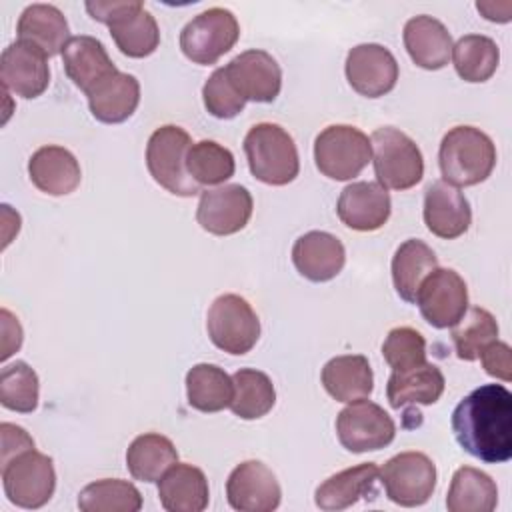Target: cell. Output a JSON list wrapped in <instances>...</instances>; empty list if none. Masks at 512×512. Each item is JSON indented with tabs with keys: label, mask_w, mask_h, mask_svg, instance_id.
<instances>
[{
	"label": "cell",
	"mask_w": 512,
	"mask_h": 512,
	"mask_svg": "<svg viewBox=\"0 0 512 512\" xmlns=\"http://www.w3.org/2000/svg\"><path fill=\"white\" fill-rule=\"evenodd\" d=\"M378 466L374 462H362L358 466L340 470L326 478L314 492V502L320 510L334 512L344 510L364 498L376 496Z\"/></svg>",
	"instance_id": "7402d4cb"
},
{
	"label": "cell",
	"mask_w": 512,
	"mask_h": 512,
	"mask_svg": "<svg viewBox=\"0 0 512 512\" xmlns=\"http://www.w3.org/2000/svg\"><path fill=\"white\" fill-rule=\"evenodd\" d=\"M452 60L458 76L466 82H486L498 68L500 50L482 34H466L452 46Z\"/></svg>",
	"instance_id": "d590c367"
},
{
	"label": "cell",
	"mask_w": 512,
	"mask_h": 512,
	"mask_svg": "<svg viewBox=\"0 0 512 512\" xmlns=\"http://www.w3.org/2000/svg\"><path fill=\"white\" fill-rule=\"evenodd\" d=\"M2 360L12 356L20 344H22V328L18 324V318H14L6 308L2 310Z\"/></svg>",
	"instance_id": "f6af8a7d"
},
{
	"label": "cell",
	"mask_w": 512,
	"mask_h": 512,
	"mask_svg": "<svg viewBox=\"0 0 512 512\" xmlns=\"http://www.w3.org/2000/svg\"><path fill=\"white\" fill-rule=\"evenodd\" d=\"M88 14L110 28L118 50L128 58H146L160 44L154 16L138 0L86 2Z\"/></svg>",
	"instance_id": "277c9868"
},
{
	"label": "cell",
	"mask_w": 512,
	"mask_h": 512,
	"mask_svg": "<svg viewBox=\"0 0 512 512\" xmlns=\"http://www.w3.org/2000/svg\"><path fill=\"white\" fill-rule=\"evenodd\" d=\"M476 8L492 22H508L512 18V2H476Z\"/></svg>",
	"instance_id": "bcb514c9"
},
{
	"label": "cell",
	"mask_w": 512,
	"mask_h": 512,
	"mask_svg": "<svg viewBox=\"0 0 512 512\" xmlns=\"http://www.w3.org/2000/svg\"><path fill=\"white\" fill-rule=\"evenodd\" d=\"M202 100H204V108L214 118H220V120H230L238 116L246 106V100L236 92L224 68H216L210 74V78L204 82Z\"/></svg>",
	"instance_id": "b9f144b4"
},
{
	"label": "cell",
	"mask_w": 512,
	"mask_h": 512,
	"mask_svg": "<svg viewBox=\"0 0 512 512\" xmlns=\"http://www.w3.org/2000/svg\"><path fill=\"white\" fill-rule=\"evenodd\" d=\"M336 436L348 452L362 454L388 446L396 436V424L382 406L362 398L340 410Z\"/></svg>",
	"instance_id": "7c38bea8"
},
{
	"label": "cell",
	"mask_w": 512,
	"mask_h": 512,
	"mask_svg": "<svg viewBox=\"0 0 512 512\" xmlns=\"http://www.w3.org/2000/svg\"><path fill=\"white\" fill-rule=\"evenodd\" d=\"M188 404L200 412H220L234 396L232 378L216 364H196L186 374Z\"/></svg>",
	"instance_id": "836d02e7"
},
{
	"label": "cell",
	"mask_w": 512,
	"mask_h": 512,
	"mask_svg": "<svg viewBox=\"0 0 512 512\" xmlns=\"http://www.w3.org/2000/svg\"><path fill=\"white\" fill-rule=\"evenodd\" d=\"M32 184L50 196H66L80 186L82 172L76 156L62 146H42L28 160Z\"/></svg>",
	"instance_id": "603a6c76"
},
{
	"label": "cell",
	"mask_w": 512,
	"mask_h": 512,
	"mask_svg": "<svg viewBox=\"0 0 512 512\" xmlns=\"http://www.w3.org/2000/svg\"><path fill=\"white\" fill-rule=\"evenodd\" d=\"M224 72L236 92L248 102H272L282 88V70L266 50H246L232 58Z\"/></svg>",
	"instance_id": "ac0fdd59"
},
{
	"label": "cell",
	"mask_w": 512,
	"mask_h": 512,
	"mask_svg": "<svg viewBox=\"0 0 512 512\" xmlns=\"http://www.w3.org/2000/svg\"><path fill=\"white\" fill-rule=\"evenodd\" d=\"M438 164L444 182L452 186H474L492 174L496 146L480 128L454 126L440 142Z\"/></svg>",
	"instance_id": "7a4b0ae2"
},
{
	"label": "cell",
	"mask_w": 512,
	"mask_h": 512,
	"mask_svg": "<svg viewBox=\"0 0 512 512\" xmlns=\"http://www.w3.org/2000/svg\"><path fill=\"white\" fill-rule=\"evenodd\" d=\"M436 268L438 258L426 242L418 238H408L402 242L392 256V282L398 296L404 302L414 304L422 282Z\"/></svg>",
	"instance_id": "4dcf8cb0"
},
{
	"label": "cell",
	"mask_w": 512,
	"mask_h": 512,
	"mask_svg": "<svg viewBox=\"0 0 512 512\" xmlns=\"http://www.w3.org/2000/svg\"><path fill=\"white\" fill-rule=\"evenodd\" d=\"M372 160L370 138L350 124H332L314 140V162L332 180H352Z\"/></svg>",
	"instance_id": "52a82bcc"
},
{
	"label": "cell",
	"mask_w": 512,
	"mask_h": 512,
	"mask_svg": "<svg viewBox=\"0 0 512 512\" xmlns=\"http://www.w3.org/2000/svg\"><path fill=\"white\" fill-rule=\"evenodd\" d=\"M378 476L386 496L406 508L426 504L436 488V466L422 452H400L392 456Z\"/></svg>",
	"instance_id": "8fae6325"
},
{
	"label": "cell",
	"mask_w": 512,
	"mask_h": 512,
	"mask_svg": "<svg viewBox=\"0 0 512 512\" xmlns=\"http://www.w3.org/2000/svg\"><path fill=\"white\" fill-rule=\"evenodd\" d=\"M38 374L22 360H16L0 372V404L12 412L30 414L38 408Z\"/></svg>",
	"instance_id": "ab89813d"
},
{
	"label": "cell",
	"mask_w": 512,
	"mask_h": 512,
	"mask_svg": "<svg viewBox=\"0 0 512 512\" xmlns=\"http://www.w3.org/2000/svg\"><path fill=\"white\" fill-rule=\"evenodd\" d=\"M86 96L90 112L96 120L104 124H120L138 108L140 84L136 76L118 70L98 82Z\"/></svg>",
	"instance_id": "484cf974"
},
{
	"label": "cell",
	"mask_w": 512,
	"mask_h": 512,
	"mask_svg": "<svg viewBox=\"0 0 512 512\" xmlns=\"http://www.w3.org/2000/svg\"><path fill=\"white\" fill-rule=\"evenodd\" d=\"M206 330L216 348L242 356L256 346L260 338V320L246 298L238 294H222L208 308Z\"/></svg>",
	"instance_id": "9c48e42d"
},
{
	"label": "cell",
	"mask_w": 512,
	"mask_h": 512,
	"mask_svg": "<svg viewBox=\"0 0 512 512\" xmlns=\"http://www.w3.org/2000/svg\"><path fill=\"white\" fill-rule=\"evenodd\" d=\"M414 304L430 326L452 328L468 310L466 282L452 268H436L422 282Z\"/></svg>",
	"instance_id": "4fadbf2b"
},
{
	"label": "cell",
	"mask_w": 512,
	"mask_h": 512,
	"mask_svg": "<svg viewBox=\"0 0 512 512\" xmlns=\"http://www.w3.org/2000/svg\"><path fill=\"white\" fill-rule=\"evenodd\" d=\"M244 152L254 178L270 186H286L300 172L294 138L272 122H260L244 136Z\"/></svg>",
	"instance_id": "3957f363"
},
{
	"label": "cell",
	"mask_w": 512,
	"mask_h": 512,
	"mask_svg": "<svg viewBox=\"0 0 512 512\" xmlns=\"http://www.w3.org/2000/svg\"><path fill=\"white\" fill-rule=\"evenodd\" d=\"M446 380L436 364L424 362L420 366L394 372L388 378L386 396L394 410L406 408L410 404H434L444 392Z\"/></svg>",
	"instance_id": "f1b7e54d"
},
{
	"label": "cell",
	"mask_w": 512,
	"mask_h": 512,
	"mask_svg": "<svg viewBox=\"0 0 512 512\" xmlns=\"http://www.w3.org/2000/svg\"><path fill=\"white\" fill-rule=\"evenodd\" d=\"M186 168L196 184L216 186L224 184L228 178L234 176L236 162L226 146L214 140H200L190 146L186 156Z\"/></svg>",
	"instance_id": "74e56055"
},
{
	"label": "cell",
	"mask_w": 512,
	"mask_h": 512,
	"mask_svg": "<svg viewBox=\"0 0 512 512\" xmlns=\"http://www.w3.org/2000/svg\"><path fill=\"white\" fill-rule=\"evenodd\" d=\"M346 78L366 98L388 94L398 82V62L382 44H358L346 56Z\"/></svg>",
	"instance_id": "2e32d148"
},
{
	"label": "cell",
	"mask_w": 512,
	"mask_h": 512,
	"mask_svg": "<svg viewBox=\"0 0 512 512\" xmlns=\"http://www.w3.org/2000/svg\"><path fill=\"white\" fill-rule=\"evenodd\" d=\"M496 504L498 488L486 472L472 466L454 472L446 496L448 512H492Z\"/></svg>",
	"instance_id": "d6a6232c"
},
{
	"label": "cell",
	"mask_w": 512,
	"mask_h": 512,
	"mask_svg": "<svg viewBox=\"0 0 512 512\" xmlns=\"http://www.w3.org/2000/svg\"><path fill=\"white\" fill-rule=\"evenodd\" d=\"M292 262L304 278L312 282H328L344 268L346 250L334 234L310 230L294 242Z\"/></svg>",
	"instance_id": "44dd1931"
},
{
	"label": "cell",
	"mask_w": 512,
	"mask_h": 512,
	"mask_svg": "<svg viewBox=\"0 0 512 512\" xmlns=\"http://www.w3.org/2000/svg\"><path fill=\"white\" fill-rule=\"evenodd\" d=\"M78 508L82 512H138L142 508V494L128 480L104 478L80 490Z\"/></svg>",
	"instance_id": "8d00e7d4"
},
{
	"label": "cell",
	"mask_w": 512,
	"mask_h": 512,
	"mask_svg": "<svg viewBox=\"0 0 512 512\" xmlns=\"http://www.w3.org/2000/svg\"><path fill=\"white\" fill-rule=\"evenodd\" d=\"M486 374L508 382L512 378V358H510V346L506 342H490L488 346L482 348L478 354Z\"/></svg>",
	"instance_id": "7bdbcfd3"
},
{
	"label": "cell",
	"mask_w": 512,
	"mask_h": 512,
	"mask_svg": "<svg viewBox=\"0 0 512 512\" xmlns=\"http://www.w3.org/2000/svg\"><path fill=\"white\" fill-rule=\"evenodd\" d=\"M190 146V134L176 124H164L156 128L146 144V166L150 176L170 194L182 198L202 192L200 184L192 180L186 168Z\"/></svg>",
	"instance_id": "5b68a950"
},
{
	"label": "cell",
	"mask_w": 512,
	"mask_h": 512,
	"mask_svg": "<svg viewBox=\"0 0 512 512\" xmlns=\"http://www.w3.org/2000/svg\"><path fill=\"white\" fill-rule=\"evenodd\" d=\"M494 340H498V322L486 308H468L452 326V342L460 360H476L482 348Z\"/></svg>",
	"instance_id": "f35d334b"
},
{
	"label": "cell",
	"mask_w": 512,
	"mask_h": 512,
	"mask_svg": "<svg viewBox=\"0 0 512 512\" xmlns=\"http://www.w3.org/2000/svg\"><path fill=\"white\" fill-rule=\"evenodd\" d=\"M336 212L344 226L356 232H374L390 218V194L378 182H352L340 192Z\"/></svg>",
	"instance_id": "d6986e66"
},
{
	"label": "cell",
	"mask_w": 512,
	"mask_h": 512,
	"mask_svg": "<svg viewBox=\"0 0 512 512\" xmlns=\"http://www.w3.org/2000/svg\"><path fill=\"white\" fill-rule=\"evenodd\" d=\"M2 88L26 100L38 98L50 82L48 56L34 44L16 40L0 56Z\"/></svg>",
	"instance_id": "e0dca14e"
},
{
	"label": "cell",
	"mask_w": 512,
	"mask_h": 512,
	"mask_svg": "<svg viewBox=\"0 0 512 512\" xmlns=\"http://www.w3.org/2000/svg\"><path fill=\"white\" fill-rule=\"evenodd\" d=\"M456 442L486 464L512 458V394L502 384H484L464 396L452 412Z\"/></svg>",
	"instance_id": "6da1fadb"
},
{
	"label": "cell",
	"mask_w": 512,
	"mask_h": 512,
	"mask_svg": "<svg viewBox=\"0 0 512 512\" xmlns=\"http://www.w3.org/2000/svg\"><path fill=\"white\" fill-rule=\"evenodd\" d=\"M0 436H2L0 464L8 462L12 456H16V454H20V452H24L28 448H34L32 436L22 426H16V424H10V422H2L0 424Z\"/></svg>",
	"instance_id": "ee69618b"
},
{
	"label": "cell",
	"mask_w": 512,
	"mask_h": 512,
	"mask_svg": "<svg viewBox=\"0 0 512 512\" xmlns=\"http://www.w3.org/2000/svg\"><path fill=\"white\" fill-rule=\"evenodd\" d=\"M240 36L236 16L220 6L194 16L180 32V50L194 64H214L234 48Z\"/></svg>",
	"instance_id": "30bf717a"
},
{
	"label": "cell",
	"mask_w": 512,
	"mask_h": 512,
	"mask_svg": "<svg viewBox=\"0 0 512 512\" xmlns=\"http://www.w3.org/2000/svg\"><path fill=\"white\" fill-rule=\"evenodd\" d=\"M322 386L338 402L368 398L374 388L370 362L362 354H344L328 360L322 368Z\"/></svg>",
	"instance_id": "83f0119b"
},
{
	"label": "cell",
	"mask_w": 512,
	"mask_h": 512,
	"mask_svg": "<svg viewBox=\"0 0 512 512\" xmlns=\"http://www.w3.org/2000/svg\"><path fill=\"white\" fill-rule=\"evenodd\" d=\"M404 46L412 62L424 70H440L452 54V36L448 28L426 14L414 16L404 24Z\"/></svg>",
	"instance_id": "cb8c5ba5"
},
{
	"label": "cell",
	"mask_w": 512,
	"mask_h": 512,
	"mask_svg": "<svg viewBox=\"0 0 512 512\" xmlns=\"http://www.w3.org/2000/svg\"><path fill=\"white\" fill-rule=\"evenodd\" d=\"M372 164L378 184L386 190H408L424 176V158L416 142L394 126L372 132Z\"/></svg>",
	"instance_id": "8992f818"
},
{
	"label": "cell",
	"mask_w": 512,
	"mask_h": 512,
	"mask_svg": "<svg viewBox=\"0 0 512 512\" xmlns=\"http://www.w3.org/2000/svg\"><path fill=\"white\" fill-rule=\"evenodd\" d=\"M18 40L38 46L48 58L60 54L68 44L66 16L52 4H30L20 14Z\"/></svg>",
	"instance_id": "f546056e"
},
{
	"label": "cell",
	"mask_w": 512,
	"mask_h": 512,
	"mask_svg": "<svg viewBox=\"0 0 512 512\" xmlns=\"http://www.w3.org/2000/svg\"><path fill=\"white\" fill-rule=\"evenodd\" d=\"M178 462V450L170 438L146 432L136 436L126 450V466L136 480L158 482Z\"/></svg>",
	"instance_id": "1f68e13d"
},
{
	"label": "cell",
	"mask_w": 512,
	"mask_h": 512,
	"mask_svg": "<svg viewBox=\"0 0 512 512\" xmlns=\"http://www.w3.org/2000/svg\"><path fill=\"white\" fill-rule=\"evenodd\" d=\"M252 194L240 184H222L200 194L196 220L216 236H230L240 232L252 216Z\"/></svg>",
	"instance_id": "5bb4252c"
},
{
	"label": "cell",
	"mask_w": 512,
	"mask_h": 512,
	"mask_svg": "<svg viewBox=\"0 0 512 512\" xmlns=\"http://www.w3.org/2000/svg\"><path fill=\"white\" fill-rule=\"evenodd\" d=\"M382 356L394 372L420 366L426 362V340L410 326L392 328L382 344Z\"/></svg>",
	"instance_id": "60d3db41"
},
{
	"label": "cell",
	"mask_w": 512,
	"mask_h": 512,
	"mask_svg": "<svg viewBox=\"0 0 512 512\" xmlns=\"http://www.w3.org/2000/svg\"><path fill=\"white\" fill-rule=\"evenodd\" d=\"M0 470L6 498L20 508H42L54 494V462L36 448H28L2 462Z\"/></svg>",
	"instance_id": "ba28073f"
},
{
	"label": "cell",
	"mask_w": 512,
	"mask_h": 512,
	"mask_svg": "<svg viewBox=\"0 0 512 512\" xmlns=\"http://www.w3.org/2000/svg\"><path fill=\"white\" fill-rule=\"evenodd\" d=\"M158 498L168 512H202L210 500L208 480L198 466L176 462L158 480Z\"/></svg>",
	"instance_id": "4316f807"
},
{
	"label": "cell",
	"mask_w": 512,
	"mask_h": 512,
	"mask_svg": "<svg viewBox=\"0 0 512 512\" xmlns=\"http://www.w3.org/2000/svg\"><path fill=\"white\" fill-rule=\"evenodd\" d=\"M422 216L426 228L444 240L462 236L472 224L470 202L456 186L444 180H436L426 188Z\"/></svg>",
	"instance_id": "ffe728a7"
},
{
	"label": "cell",
	"mask_w": 512,
	"mask_h": 512,
	"mask_svg": "<svg viewBox=\"0 0 512 512\" xmlns=\"http://www.w3.org/2000/svg\"><path fill=\"white\" fill-rule=\"evenodd\" d=\"M234 396L230 410L242 420H256L266 416L276 404V390L268 374L254 368H240L232 376Z\"/></svg>",
	"instance_id": "e575fe53"
},
{
	"label": "cell",
	"mask_w": 512,
	"mask_h": 512,
	"mask_svg": "<svg viewBox=\"0 0 512 512\" xmlns=\"http://www.w3.org/2000/svg\"><path fill=\"white\" fill-rule=\"evenodd\" d=\"M226 498L240 512H272L280 506L282 490L276 474L264 462L246 460L230 472Z\"/></svg>",
	"instance_id": "9a60e30c"
},
{
	"label": "cell",
	"mask_w": 512,
	"mask_h": 512,
	"mask_svg": "<svg viewBox=\"0 0 512 512\" xmlns=\"http://www.w3.org/2000/svg\"><path fill=\"white\" fill-rule=\"evenodd\" d=\"M62 64L68 78L84 94H88L98 82H102L110 74L118 72L104 44L94 36L86 34L68 40V44L62 50Z\"/></svg>",
	"instance_id": "d4e9b609"
}]
</instances>
